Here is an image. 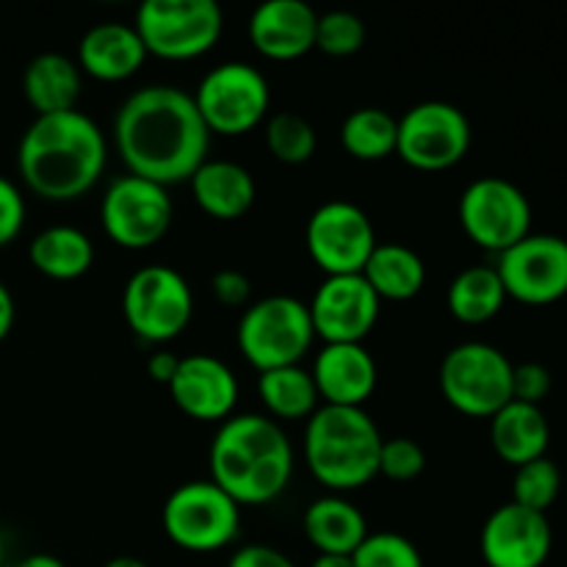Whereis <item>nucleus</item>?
<instances>
[{"instance_id":"obj_1","label":"nucleus","mask_w":567,"mask_h":567,"mask_svg":"<svg viewBox=\"0 0 567 567\" xmlns=\"http://www.w3.org/2000/svg\"><path fill=\"white\" fill-rule=\"evenodd\" d=\"M114 144L127 175L169 188L208 161L210 131L194 97L177 86H144L120 105Z\"/></svg>"},{"instance_id":"obj_2","label":"nucleus","mask_w":567,"mask_h":567,"mask_svg":"<svg viewBox=\"0 0 567 567\" xmlns=\"http://www.w3.org/2000/svg\"><path fill=\"white\" fill-rule=\"evenodd\" d=\"M22 183L50 203H70L100 183L105 169V136L83 111L37 116L17 147Z\"/></svg>"},{"instance_id":"obj_3","label":"nucleus","mask_w":567,"mask_h":567,"mask_svg":"<svg viewBox=\"0 0 567 567\" xmlns=\"http://www.w3.org/2000/svg\"><path fill=\"white\" fill-rule=\"evenodd\" d=\"M210 482L238 507L271 504L293 476V446L269 415L244 413L221 421L210 441Z\"/></svg>"},{"instance_id":"obj_4","label":"nucleus","mask_w":567,"mask_h":567,"mask_svg":"<svg viewBox=\"0 0 567 567\" xmlns=\"http://www.w3.org/2000/svg\"><path fill=\"white\" fill-rule=\"evenodd\" d=\"M385 437L363 408L316 410L305 426V460L319 485L332 493H352L380 476Z\"/></svg>"},{"instance_id":"obj_5","label":"nucleus","mask_w":567,"mask_h":567,"mask_svg":"<svg viewBox=\"0 0 567 567\" xmlns=\"http://www.w3.org/2000/svg\"><path fill=\"white\" fill-rule=\"evenodd\" d=\"M238 349L258 374L299 365L316 341L308 305L293 297H266L238 321Z\"/></svg>"},{"instance_id":"obj_6","label":"nucleus","mask_w":567,"mask_h":567,"mask_svg":"<svg viewBox=\"0 0 567 567\" xmlns=\"http://www.w3.org/2000/svg\"><path fill=\"white\" fill-rule=\"evenodd\" d=\"M133 28L147 55L192 61L216 48L225 31V14L216 0H144Z\"/></svg>"},{"instance_id":"obj_7","label":"nucleus","mask_w":567,"mask_h":567,"mask_svg":"<svg viewBox=\"0 0 567 567\" xmlns=\"http://www.w3.org/2000/svg\"><path fill=\"white\" fill-rule=\"evenodd\" d=\"M443 399L468 419H493L513 402V363L502 349L482 341L454 347L441 363Z\"/></svg>"},{"instance_id":"obj_8","label":"nucleus","mask_w":567,"mask_h":567,"mask_svg":"<svg viewBox=\"0 0 567 567\" xmlns=\"http://www.w3.org/2000/svg\"><path fill=\"white\" fill-rule=\"evenodd\" d=\"M166 537L192 554H214L241 532V507L210 480L186 482L169 493L161 513Z\"/></svg>"},{"instance_id":"obj_9","label":"nucleus","mask_w":567,"mask_h":567,"mask_svg":"<svg viewBox=\"0 0 567 567\" xmlns=\"http://www.w3.org/2000/svg\"><path fill=\"white\" fill-rule=\"evenodd\" d=\"M205 127L219 136H244L266 120L271 105L264 72L244 61H225L199 81L192 94Z\"/></svg>"},{"instance_id":"obj_10","label":"nucleus","mask_w":567,"mask_h":567,"mask_svg":"<svg viewBox=\"0 0 567 567\" xmlns=\"http://www.w3.org/2000/svg\"><path fill=\"white\" fill-rule=\"evenodd\" d=\"M122 313L144 343H169L192 324L194 293L172 266H144L125 282Z\"/></svg>"},{"instance_id":"obj_11","label":"nucleus","mask_w":567,"mask_h":567,"mask_svg":"<svg viewBox=\"0 0 567 567\" xmlns=\"http://www.w3.org/2000/svg\"><path fill=\"white\" fill-rule=\"evenodd\" d=\"M172 219H175V205H172L169 192L136 175H122L111 181L100 205L105 236L116 247L133 249V252L155 247L169 233Z\"/></svg>"},{"instance_id":"obj_12","label":"nucleus","mask_w":567,"mask_h":567,"mask_svg":"<svg viewBox=\"0 0 567 567\" xmlns=\"http://www.w3.org/2000/svg\"><path fill=\"white\" fill-rule=\"evenodd\" d=\"M460 227L476 247L507 252L532 233L529 197L504 177H480L460 197Z\"/></svg>"},{"instance_id":"obj_13","label":"nucleus","mask_w":567,"mask_h":567,"mask_svg":"<svg viewBox=\"0 0 567 567\" xmlns=\"http://www.w3.org/2000/svg\"><path fill=\"white\" fill-rule=\"evenodd\" d=\"M471 150V122L457 105L426 100L404 111L399 120L396 155L419 172H443L457 166Z\"/></svg>"},{"instance_id":"obj_14","label":"nucleus","mask_w":567,"mask_h":567,"mask_svg":"<svg viewBox=\"0 0 567 567\" xmlns=\"http://www.w3.org/2000/svg\"><path fill=\"white\" fill-rule=\"evenodd\" d=\"M377 244L380 241L369 214L349 199H330L319 205L305 230L310 260L327 277L363 275L365 260L371 258Z\"/></svg>"},{"instance_id":"obj_15","label":"nucleus","mask_w":567,"mask_h":567,"mask_svg":"<svg viewBox=\"0 0 567 567\" xmlns=\"http://www.w3.org/2000/svg\"><path fill=\"white\" fill-rule=\"evenodd\" d=\"M507 297L524 305H551L567 297V241L548 233H529L498 255L496 266Z\"/></svg>"},{"instance_id":"obj_16","label":"nucleus","mask_w":567,"mask_h":567,"mask_svg":"<svg viewBox=\"0 0 567 567\" xmlns=\"http://www.w3.org/2000/svg\"><path fill=\"white\" fill-rule=\"evenodd\" d=\"M380 305L363 275H336L321 280L308 313L324 343H363L380 321Z\"/></svg>"},{"instance_id":"obj_17","label":"nucleus","mask_w":567,"mask_h":567,"mask_svg":"<svg viewBox=\"0 0 567 567\" xmlns=\"http://www.w3.org/2000/svg\"><path fill=\"white\" fill-rule=\"evenodd\" d=\"M551 524L543 513L502 504L482 526L480 548L487 567H543L551 557Z\"/></svg>"},{"instance_id":"obj_18","label":"nucleus","mask_w":567,"mask_h":567,"mask_svg":"<svg viewBox=\"0 0 567 567\" xmlns=\"http://www.w3.org/2000/svg\"><path fill=\"white\" fill-rule=\"evenodd\" d=\"M172 402L194 421H227L238 402V380L230 365L210 354L181 358L169 385Z\"/></svg>"},{"instance_id":"obj_19","label":"nucleus","mask_w":567,"mask_h":567,"mask_svg":"<svg viewBox=\"0 0 567 567\" xmlns=\"http://www.w3.org/2000/svg\"><path fill=\"white\" fill-rule=\"evenodd\" d=\"M316 22L305 0H269L249 17V42L264 59L297 61L316 48Z\"/></svg>"},{"instance_id":"obj_20","label":"nucleus","mask_w":567,"mask_h":567,"mask_svg":"<svg viewBox=\"0 0 567 567\" xmlns=\"http://www.w3.org/2000/svg\"><path fill=\"white\" fill-rule=\"evenodd\" d=\"M310 374L330 408H363L377 388V363L363 343H327Z\"/></svg>"},{"instance_id":"obj_21","label":"nucleus","mask_w":567,"mask_h":567,"mask_svg":"<svg viewBox=\"0 0 567 567\" xmlns=\"http://www.w3.org/2000/svg\"><path fill=\"white\" fill-rule=\"evenodd\" d=\"M147 50L136 28L125 22H103L83 33L78 44V66L89 78L103 83H120L142 70Z\"/></svg>"},{"instance_id":"obj_22","label":"nucleus","mask_w":567,"mask_h":567,"mask_svg":"<svg viewBox=\"0 0 567 567\" xmlns=\"http://www.w3.org/2000/svg\"><path fill=\"white\" fill-rule=\"evenodd\" d=\"M194 203L219 221L241 219L255 205V177L236 161H205L192 181Z\"/></svg>"},{"instance_id":"obj_23","label":"nucleus","mask_w":567,"mask_h":567,"mask_svg":"<svg viewBox=\"0 0 567 567\" xmlns=\"http://www.w3.org/2000/svg\"><path fill=\"white\" fill-rule=\"evenodd\" d=\"M491 443L504 463L520 468L532 460L546 457L551 426L546 413L535 404L509 402L491 419Z\"/></svg>"},{"instance_id":"obj_24","label":"nucleus","mask_w":567,"mask_h":567,"mask_svg":"<svg viewBox=\"0 0 567 567\" xmlns=\"http://www.w3.org/2000/svg\"><path fill=\"white\" fill-rule=\"evenodd\" d=\"M302 529L316 551L343 554V557H352L360 548V543L369 537V526H365L363 513L349 498L338 496V493L316 498L305 509Z\"/></svg>"},{"instance_id":"obj_25","label":"nucleus","mask_w":567,"mask_h":567,"mask_svg":"<svg viewBox=\"0 0 567 567\" xmlns=\"http://www.w3.org/2000/svg\"><path fill=\"white\" fill-rule=\"evenodd\" d=\"M22 92L37 116L75 111L81 100V66L61 53H42L28 61Z\"/></svg>"},{"instance_id":"obj_26","label":"nucleus","mask_w":567,"mask_h":567,"mask_svg":"<svg viewBox=\"0 0 567 567\" xmlns=\"http://www.w3.org/2000/svg\"><path fill=\"white\" fill-rule=\"evenodd\" d=\"M363 277L380 302H408L424 291L426 266L415 249L388 241L377 244L371 258L365 260Z\"/></svg>"},{"instance_id":"obj_27","label":"nucleus","mask_w":567,"mask_h":567,"mask_svg":"<svg viewBox=\"0 0 567 567\" xmlns=\"http://www.w3.org/2000/svg\"><path fill=\"white\" fill-rule=\"evenodd\" d=\"M28 258L39 275L50 280L70 282L86 275L94 264V244L83 230L70 225H55L33 236Z\"/></svg>"},{"instance_id":"obj_28","label":"nucleus","mask_w":567,"mask_h":567,"mask_svg":"<svg viewBox=\"0 0 567 567\" xmlns=\"http://www.w3.org/2000/svg\"><path fill=\"white\" fill-rule=\"evenodd\" d=\"M504 302H507V291L493 266H468L454 277L446 293L449 313L460 324L468 327H480L496 319Z\"/></svg>"},{"instance_id":"obj_29","label":"nucleus","mask_w":567,"mask_h":567,"mask_svg":"<svg viewBox=\"0 0 567 567\" xmlns=\"http://www.w3.org/2000/svg\"><path fill=\"white\" fill-rule=\"evenodd\" d=\"M260 402L269 410V419L302 421L316 413L319 391H316L313 374L302 365H286V369L264 371L258 377Z\"/></svg>"},{"instance_id":"obj_30","label":"nucleus","mask_w":567,"mask_h":567,"mask_svg":"<svg viewBox=\"0 0 567 567\" xmlns=\"http://www.w3.org/2000/svg\"><path fill=\"white\" fill-rule=\"evenodd\" d=\"M396 138L399 120L377 105L352 111L341 125V147L358 161H385L396 153Z\"/></svg>"},{"instance_id":"obj_31","label":"nucleus","mask_w":567,"mask_h":567,"mask_svg":"<svg viewBox=\"0 0 567 567\" xmlns=\"http://www.w3.org/2000/svg\"><path fill=\"white\" fill-rule=\"evenodd\" d=\"M266 147L280 164L299 166L313 158L316 147H319V136H316V127L305 116L293 114V111H277L266 122Z\"/></svg>"},{"instance_id":"obj_32","label":"nucleus","mask_w":567,"mask_h":567,"mask_svg":"<svg viewBox=\"0 0 567 567\" xmlns=\"http://www.w3.org/2000/svg\"><path fill=\"white\" fill-rule=\"evenodd\" d=\"M559 491H563V474L554 460H532L515 471L513 504L518 507L546 515V509L559 498Z\"/></svg>"},{"instance_id":"obj_33","label":"nucleus","mask_w":567,"mask_h":567,"mask_svg":"<svg viewBox=\"0 0 567 567\" xmlns=\"http://www.w3.org/2000/svg\"><path fill=\"white\" fill-rule=\"evenodd\" d=\"M354 567H424L419 546L399 532H369L358 551Z\"/></svg>"},{"instance_id":"obj_34","label":"nucleus","mask_w":567,"mask_h":567,"mask_svg":"<svg viewBox=\"0 0 567 567\" xmlns=\"http://www.w3.org/2000/svg\"><path fill=\"white\" fill-rule=\"evenodd\" d=\"M365 44V22L352 11H327L316 22V48L336 59L354 55Z\"/></svg>"},{"instance_id":"obj_35","label":"nucleus","mask_w":567,"mask_h":567,"mask_svg":"<svg viewBox=\"0 0 567 567\" xmlns=\"http://www.w3.org/2000/svg\"><path fill=\"white\" fill-rule=\"evenodd\" d=\"M426 454L413 437H391L382 441L380 474L391 482H410L424 474Z\"/></svg>"},{"instance_id":"obj_36","label":"nucleus","mask_w":567,"mask_h":567,"mask_svg":"<svg viewBox=\"0 0 567 567\" xmlns=\"http://www.w3.org/2000/svg\"><path fill=\"white\" fill-rule=\"evenodd\" d=\"M551 393V371L543 363H518L513 365V402L535 404L540 408L543 399Z\"/></svg>"},{"instance_id":"obj_37","label":"nucleus","mask_w":567,"mask_h":567,"mask_svg":"<svg viewBox=\"0 0 567 567\" xmlns=\"http://www.w3.org/2000/svg\"><path fill=\"white\" fill-rule=\"evenodd\" d=\"M25 225V199L22 192L0 175V249L9 247L17 236L22 233Z\"/></svg>"},{"instance_id":"obj_38","label":"nucleus","mask_w":567,"mask_h":567,"mask_svg":"<svg viewBox=\"0 0 567 567\" xmlns=\"http://www.w3.org/2000/svg\"><path fill=\"white\" fill-rule=\"evenodd\" d=\"M210 291H214L216 302H221L225 308H244L252 297V282L244 271L221 269L210 277Z\"/></svg>"},{"instance_id":"obj_39","label":"nucleus","mask_w":567,"mask_h":567,"mask_svg":"<svg viewBox=\"0 0 567 567\" xmlns=\"http://www.w3.org/2000/svg\"><path fill=\"white\" fill-rule=\"evenodd\" d=\"M227 567H297L282 551L271 546H244L230 557Z\"/></svg>"},{"instance_id":"obj_40","label":"nucleus","mask_w":567,"mask_h":567,"mask_svg":"<svg viewBox=\"0 0 567 567\" xmlns=\"http://www.w3.org/2000/svg\"><path fill=\"white\" fill-rule=\"evenodd\" d=\"M177 365H181V358L172 352H155L153 358L147 360V374L153 377L161 385H169L172 377L177 374Z\"/></svg>"},{"instance_id":"obj_41","label":"nucleus","mask_w":567,"mask_h":567,"mask_svg":"<svg viewBox=\"0 0 567 567\" xmlns=\"http://www.w3.org/2000/svg\"><path fill=\"white\" fill-rule=\"evenodd\" d=\"M14 319H17L14 297H11V291L6 288V282H0V343L9 338L11 327H14Z\"/></svg>"},{"instance_id":"obj_42","label":"nucleus","mask_w":567,"mask_h":567,"mask_svg":"<svg viewBox=\"0 0 567 567\" xmlns=\"http://www.w3.org/2000/svg\"><path fill=\"white\" fill-rule=\"evenodd\" d=\"M14 567H66L59 557L53 554H31V557L20 559Z\"/></svg>"},{"instance_id":"obj_43","label":"nucleus","mask_w":567,"mask_h":567,"mask_svg":"<svg viewBox=\"0 0 567 567\" xmlns=\"http://www.w3.org/2000/svg\"><path fill=\"white\" fill-rule=\"evenodd\" d=\"M310 567H354L352 557H343V554H319Z\"/></svg>"},{"instance_id":"obj_44","label":"nucleus","mask_w":567,"mask_h":567,"mask_svg":"<svg viewBox=\"0 0 567 567\" xmlns=\"http://www.w3.org/2000/svg\"><path fill=\"white\" fill-rule=\"evenodd\" d=\"M103 567H150V565L142 563V559H136V557H114V559H109Z\"/></svg>"},{"instance_id":"obj_45","label":"nucleus","mask_w":567,"mask_h":567,"mask_svg":"<svg viewBox=\"0 0 567 567\" xmlns=\"http://www.w3.org/2000/svg\"><path fill=\"white\" fill-rule=\"evenodd\" d=\"M3 559H6V546H3V537H0V567H3Z\"/></svg>"}]
</instances>
